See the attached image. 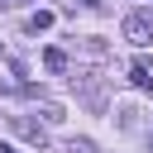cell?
<instances>
[{
	"label": "cell",
	"mask_w": 153,
	"mask_h": 153,
	"mask_svg": "<svg viewBox=\"0 0 153 153\" xmlns=\"http://www.w3.org/2000/svg\"><path fill=\"white\" fill-rule=\"evenodd\" d=\"M10 124H14V134H19L24 143H33V148H43V143H48V129H43L38 120H29V115H10Z\"/></svg>",
	"instance_id": "obj_1"
},
{
	"label": "cell",
	"mask_w": 153,
	"mask_h": 153,
	"mask_svg": "<svg viewBox=\"0 0 153 153\" xmlns=\"http://www.w3.org/2000/svg\"><path fill=\"white\" fill-rule=\"evenodd\" d=\"M67 153H96V148H91L86 139H72V148H67Z\"/></svg>",
	"instance_id": "obj_8"
},
{
	"label": "cell",
	"mask_w": 153,
	"mask_h": 153,
	"mask_svg": "<svg viewBox=\"0 0 153 153\" xmlns=\"http://www.w3.org/2000/svg\"><path fill=\"white\" fill-rule=\"evenodd\" d=\"M81 5H86V10H100V5H105V0H81Z\"/></svg>",
	"instance_id": "obj_9"
},
{
	"label": "cell",
	"mask_w": 153,
	"mask_h": 153,
	"mask_svg": "<svg viewBox=\"0 0 153 153\" xmlns=\"http://www.w3.org/2000/svg\"><path fill=\"white\" fill-rule=\"evenodd\" d=\"M29 29H33V33H43V29H53V10H38V14L29 19Z\"/></svg>",
	"instance_id": "obj_6"
},
{
	"label": "cell",
	"mask_w": 153,
	"mask_h": 153,
	"mask_svg": "<svg viewBox=\"0 0 153 153\" xmlns=\"http://www.w3.org/2000/svg\"><path fill=\"white\" fill-rule=\"evenodd\" d=\"M43 120H48V124H57V120H62V105H53V100H43Z\"/></svg>",
	"instance_id": "obj_7"
},
{
	"label": "cell",
	"mask_w": 153,
	"mask_h": 153,
	"mask_svg": "<svg viewBox=\"0 0 153 153\" xmlns=\"http://www.w3.org/2000/svg\"><path fill=\"white\" fill-rule=\"evenodd\" d=\"M43 67L48 72H67V53L62 48H43Z\"/></svg>",
	"instance_id": "obj_5"
},
{
	"label": "cell",
	"mask_w": 153,
	"mask_h": 153,
	"mask_svg": "<svg viewBox=\"0 0 153 153\" xmlns=\"http://www.w3.org/2000/svg\"><path fill=\"white\" fill-rule=\"evenodd\" d=\"M72 81H76V91H81V100H86L91 110H100V105H105V100H100V86H96L91 76H72Z\"/></svg>",
	"instance_id": "obj_3"
},
{
	"label": "cell",
	"mask_w": 153,
	"mask_h": 153,
	"mask_svg": "<svg viewBox=\"0 0 153 153\" xmlns=\"http://www.w3.org/2000/svg\"><path fill=\"white\" fill-rule=\"evenodd\" d=\"M129 81H134L139 91H148V86H153V72H148V62H143V57H139V62L129 67Z\"/></svg>",
	"instance_id": "obj_4"
},
{
	"label": "cell",
	"mask_w": 153,
	"mask_h": 153,
	"mask_svg": "<svg viewBox=\"0 0 153 153\" xmlns=\"http://www.w3.org/2000/svg\"><path fill=\"white\" fill-rule=\"evenodd\" d=\"M124 38H129V43H139V48H143V43H153V19L129 14V19H124Z\"/></svg>",
	"instance_id": "obj_2"
},
{
	"label": "cell",
	"mask_w": 153,
	"mask_h": 153,
	"mask_svg": "<svg viewBox=\"0 0 153 153\" xmlns=\"http://www.w3.org/2000/svg\"><path fill=\"white\" fill-rule=\"evenodd\" d=\"M14 5H19V0H0V10H14Z\"/></svg>",
	"instance_id": "obj_11"
},
{
	"label": "cell",
	"mask_w": 153,
	"mask_h": 153,
	"mask_svg": "<svg viewBox=\"0 0 153 153\" xmlns=\"http://www.w3.org/2000/svg\"><path fill=\"white\" fill-rule=\"evenodd\" d=\"M0 153H19V148H14V143H0Z\"/></svg>",
	"instance_id": "obj_10"
}]
</instances>
